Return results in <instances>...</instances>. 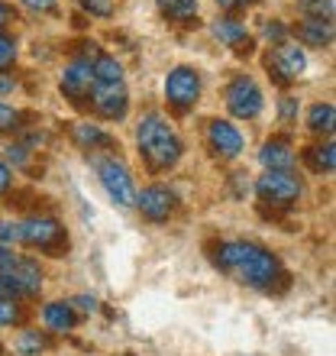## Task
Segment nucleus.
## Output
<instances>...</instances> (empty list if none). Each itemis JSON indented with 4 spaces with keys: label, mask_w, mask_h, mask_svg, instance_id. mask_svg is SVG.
I'll list each match as a JSON object with an SVG mask.
<instances>
[{
    "label": "nucleus",
    "mask_w": 336,
    "mask_h": 356,
    "mask_svg": "<svg viewBox=\"0 0 336 356\" xmlns=\"http://www.w3.org/2000/svg\"><path fill=\"white\" fill-rule=\"evenodd\" d=\"M7 159L17 162V165H23V162H26V146H23V143H17V146H7Z\"/></svg>",
    "instance_id": "obj_30"
},
{
    "label": "nucleus",
    "mask_w": 336,
    "mask_h": 356,
    "mask_svg": "<svg viewBox=\"0 0 336 356\" xmlns=\"http://www.w3.org/2000/svg\"><path fill=\"white\" fill-rule=\"evenodd\" d=\"M291 113H294V101H291V97H285V101H281V117L288 120Z\"/></svg>",
    "instance_id": "obj_36"
},
{
    "label": "nucleus",
    "mask_w": 336,
    "mask_h": 356,
    "mask_svg": "<svg viewBox=\"0 0 336 356\" xmlns=\"http://www.w3.org/2000/svg\"><path fill=\"white\" fill-rule=\"evenodd\" d=\"M23 7L36 10V13H52L58 7V0H23Z\"/></svg>",
    "instance_id": "obj_29"
},
{
    "label": "nucleus",
    "mask_w": 336,
    "mask_h": 356,
    "mask_svg": "<svg viewBox=\"0 0 336 356\" xmlns=\"http://www.w3.org/2000/svg\"><path fill=\"white\" fill-rule=\"evenodd\" d=\"M201 97V75L191 65H178L171 75L165 78V101L175 107L178 113L191 111Z\"/></svg>",
    "instance_id": "obj_7"
},
{
    "label": "nucleus",
    "mask_w": 336,
    "mask_h": 356,
    "mask_svg": "<svg viewBox=\"0 0 336 356\" xmlns=\"http://www.w3.org/2000/svg\"><path fill=\"white\" fill-rule=\"evenodd\" d=\"M0 243H19V220H0Z\"/></svg>",
    "instance_id": "obj_27"
},
{
    "label": "nucleus",
    "mask_w": 336,
    "mask_h": 356,
    "mask_svg": "<svg viewBox=\"0 0 336 356\" xmlns=\"http://www.w3.org/2000/svg\"><path fill=\"white\" fill-rule=\"evenodd\" d=\"M42 289V269L33 259H17L7 272H0V291L7 298H33Z\"/></svg>",
    "instance_id": "obj_5"
},
{
    "label": "nucleus",
    "mask_w": 336,
    "mask_h": 356,
    "mask_svg": "<svg viewBox=\"0 0 336 356\" xmlns=\"http://www.w3.org/2000/svg\"><path fill=\"white\" fill-rule=\"evenodd\" d=\"M49 347V340L39 334V330H23L17 340V353L19 356H39L42 350Z\"/></svg>",
    "instance_id": "obj_22"
},
{
    "label": "nucleus",
    "mask_w": 336,
    "mask_h": 356,
    "mask_svg": "<svg viewBox=\"0 0 336 356\" xmlns=\"http://www.w3.org/2000/svg\"><path fill=\"white\" fill-rule=\"evenodd\" d=\"M301 10L308 13V19H327V23H333V0H301Z\"/></svg>",
    "instance_id": "obj_23"
},
{
    "label": "nucleus",
    "mask_w": 336,
    "mask_h": 356,
    "mask_svg": "<svg viewBox=\"0 0 336 356\" xmlns=\"http://www.w3.org/2000/svg\"><path fill=\"white\" fill-rule=\"evenodd\" d=\"M81 7L94 17H110L113 13V0H81Z\"/></svg>",
    "instance_id": "obj_28"
},
{
    "label": "nucleus",
    "mask_w": 336,
    "mask_h": 356,
    "mask_svg": "<svg viewBox=\"0 0 336 356\" xmlns=\"http://www.w3.org/2000/svg\"><path fill=\"white\" fill-rule=\"evenodd\" d=\"M294 36L301 39V46L327 49L333 42V23H327V19H301L294 26Z\"/></svg>",
    "instance_id": "obj_15"
},
{
    "label": "nucleus",
    "mask_w": 336,
    "mask_h": 356,
    "mask_svg": "<svg viewBox=\"0 0 336 356\" xmlns=\"http://www.w3.org/2000/svg\"><path fill=\"white\" fill-rule=\"evenodd\" d=\"M136 143H140V152L146 165L152 172H162V169H171L178 159H181V140L178 133L168 127L165 117L159 113H146L136 127Z\"/></svg>",
    "instance_id": "obj_2"
},
{
    "label": "nucleus",
    "mask_w": 336,
    "mask_h": 356,
    "mask_svg": "<svg viewBox=\"0 0 336 356\" xmlns=\"http://www.w3.org/2000/svg\"><path fill=\"white\" fill-rule=\"evenodd\" d=\"M265 68H269V75L275 78L278 85H291V81L301 78V72L308 68V56H304V49H298L294 42H278V46L265 56Z\"/></svg>",
    "instance_id": "obj_8"
},
{
    "label": "nucleus",
    "mask_w": 336,
    "mask_h": 356,
    "mask_svg": "<svg viewBox=\"0 0 336 356\" xmlns=\"http://www.w3.org/2000/svg\"><path fill=\"white\" fill-rule=\"evenodd\" d=\"M19 243L36 246V250H42V253H49V256H65L68 253L65 227L58 224L56 217H46V214L19 220Z\"/></svg>",
    "instance_id": "obj_3"
},
{
    "label": "nucleus",
    "mask_w": 336,
    "mask_h": 356,
    "mask_svg": "<svg viewBox=\"0 0 336 356\" xmlns=\"http://www.w3.org/2000/svg\"><path fill=\"white\" fill-rule=\"evenodd\" d=\"M136 207L142 211V217H146V220L162 224V220H168V217L175 214L178 195L168 185H149V188H142L140 195H136Z\"/></svg>",
    "instance_id": "obj_12"
},
{
    "label": "nucleus",
    "mask_w": 336,
    "mask_h": 356,
    "mask_svg": "<svg viewBox=\"0 0 336 356\" xmlns=\"http://www.w3.org/2000/svg\"><path fill=\"white\" fill-rule=\"evenodd\" d=\"M13 19H17V13H13V7L0 0V26H7V23H13Z\"/></svg>",
    "instance_id": "obj_32"
},
{
    "label": "nucleus",
    "mask_w": 336,
    "mask_h": 356,
    "mask_svg": "<svg viewBox=\"0 0 336 356\" xmlns=\"http://www.w3.org/2000/svg\"><path fill=\"white\" fill-rule=\"evenodd\" d=\"M336 123V107L333 104H314L308 111V127L314 133H333Z\"/></svg>",
    "instance_id": "obj_21"
},
{
    "label": "nucleus",
    "mask_w": 336,
    "mask_h": 356,
    "mask_svg": "<svg viewBox=\"0 0 336 356\" xmlns=\"http://www.w3.org/2000/svg\"><path fill=\"white\" fill-rule=\"evenodd\" d=\"M259 162L269 172H291V165H294V149H291L288 140L271 136V140L259 149Z\"/></svg>",
    "instance_id": "obj_14"
},
{
    "label": "nucleus",
    "mask_w": 336,
    "mask_h": 356,
    "mask_svg": "<svg viewBox=\"0 0 336 356\" xmlns=\"http://www.w3.org/2000/svg\"><path fill=\"white\" fill-rule=\"evenodd\" d=\"M210 29H214V36L220 39L224 46L236 49V52H249L252 49V39H249V33H246V26L240 23V19L224 17V19H217Z\"/></svg>",
    "instance_id": "obj_16"
},
{
    "label": "nucleus",
    "mask_w": 336,
    "mask_h": 356,
    "mask_svg": "<svg viewBox=\"0 0 336 356\" xmlns=\"http://www.w3.org/2000/svg\"><path fill=\"white\" fill-rule=\"evenodd\" d=\"M168 23H191L197 17V0H156Z\"/></svg>",
    "instance_id": "obj_20"
},
{
    "label": "nucleus",
    "mask_w": 336,
    "mask_h": 356,
    "mask_svg": "<svg viewBox=\"0 0 336 356\" xmlns=\"http://www.w3.org/2000/svg\"><path fill=\"white\" fill-rule=\"evenodd\" d=\"M78 308L81 311H97V301L87 298V295H81V298H78Z\"/></svg>",
    "instance_id": "obj_35"
},
{
    "label": "nucleus",
    "mask_w": 336,
    "mask_h": 356,
    "mask_svg": "<svg viewBox=\"0 0 336 356\" xmlns=\"http://www.w3.org/2000/svg\"><path fill=\"white\" fill-rule=\"evenodd\" d=\"M13 263H17V253H13L10 246H3V243H0V272H7Z\"/></svg>",
    "instance_id": "obj_31"
},
{
    "label": "nucleus",
    "mask_w": 336,
    "mask_h": 356,
    "mask_svg": "<svg viewBox=\"0 0 336 356\" xmlns=\"http://www.w3.org/2000/svg\"><path fill=\"white\" fill-rule=\"evenodd\" d=\"M94 165H97L101 185H103V191L110 195L113 204H120V207L136 204V185H133L130 169H126L120 159H97Z\"/></svg>",
    "instance_id": "obj_4"
},
{
    "label": "nucleus",
    "mask_w": 336,
    "mask_h": 356,
    "mask_svg": "<svg viewBox=\"0 0 336 356\" xmlns=\"http://www.w3.org/2000/svg\"><path fill=\"white\" fill-rule=\"evenodd\" d=\"M42 321H46L49 330L68 334L78 324V311H75V305H65V301H49L46 308H42Z\"/></svg>",
    "instance_id": "obj_17"
},
{
    "label": "nucleus",
    "mask_w": 336,
    "mask_h": 356,
    "mask_svg": "<svg viewBox=\"0 0 336 356\" xmlns=\"http://www.w3.org/2000/svg\"><path fill=\"white\" fill-rule=\"evenodd\" d=\"M255 195L271 207H291L301 197V178L291 172H265L255 181Z\"/></svg>",
    "instance_id": "obj_6"
},
{
    "label": "nucleus",
    "mask_w": 336,
    "mask_h": 356,
    "mask_svg": "<svg viewBox=\"0 0 336 356\" xmlns=\"http://www.w3.org/2000/svg\"><path fill=\"white\" fill-rule=\"evenodd\" d=\"M91 91H94V62L75 56L65 65V75H62V94L75 107H84V104H91Z\"/></svg>",
    "instance_id": "obj_10"
},
{
    "label": "nucleus",
    "mask_w": 336,
    "mask_h": 356,
    "mask_svg": "<svg viewBox=\"0 0 336 356\" xmlns=\"http://www.w3.org/2000/svg\"><path fill=\"white\" fill-rule=\"evenodd\" d=\"M23 113L19 111H13L10 104H0V133H10V130H19L23 127Z\"/></svg>",
    "instance_id": "obj_25"
},
{
    "label": "nucleus",
    "mask_w": 336,
    "mask_h": 356,
    "mask_svg": "<svg viewBox=\"0 0 336 356\" xmlns=\"http://www.w3.org/2000/svg\"><path fill=\"white\" fill-rule=\"evenodd\" d=\"M10 181H13V175H10V169H7V162L0 159V195L10 188Z\"/></svg>",
    "instance_id": "obj_33"
},
{
    "label": "nucleus",
    "mask_w": 336,
    "mask_h": 356,
    "mask_svg": "<svg viewBox=\"0 0 336 356\" xmlns=\"http://www.w3.org/2000/svg\"><path fill=\"white\" fill-rule=\"evenodd\" d=\"M214 263L233 282L259 291H278L288 285V272L275 253L249 240H224L214 246Z\"/></svg>",
    "instance_id": "obj_1"
},
{
    "label": "nucleus",
    "mask_w": 336,
    "mask_h": 356,
    "mask_svg": "<svg viewBox=\"0 0 336 356\" xmlns=\"http://www.w3.org/2000/svg\"><path fill=\"white\" fill-rule=\"evenodd\" d=\"M72 136H75V143L81 149H113V146H117L110 133L101 130L97 123H75Z\"/></svg>",
    "instance_id": "obj_18"
},
{
    "label": "nucleus",
    "mask_w": 336,
    "mask_h": 356,
    "mask_svg": "<svg viewBox=\"0 0 336 356\" xmlns=\"http://www.w3.org/2000/svg\"><path fill=\"white\" fill-rule=\"evenodd\" d=\"M226 107L240 120H255L262 113V91L249 75H240L226 85Z\"/></svg>",
    "instance_id": "obj_11"
},
{
    "label": "nucleus",
    "mask_w": 336,
    "mask_h": 356,
    "mask_svg": "<svg viewBox=\"0 0 336 356\" xmlns=\"http://www.w3.org/2000/svg\"><path fill=\"white\" fill-rule=\"evenodd\" d=\"M17 321H23V308L0 291V324H17Z\"/></svg>",
    "instance_id": "obj_24"
},
{
    "label": "nucleus",
    "mask_w": 336,
    "mask_h": 356,
    "mask_svg": "<svg viewBox=\"0 0 336 356\" xmlns=\"http://www.w3.org/2000/svg\"><path fill=\"white\" fill-rule=\"evenodd\" d=\"M304 162H308L310 172H317V175H330V172L336 169L333 143H324V146H308V149H304Z\"/></svg>",
    "instance_id": "obj_19"
},
{
    "label": "nucleus",
    "mask_w": 336,
    "mask_h": 356,
    "mask_svg": "<svg viewBox=\"0 0 336 356\" xmlns=\"http://www.w3.org/2000/svg\"><path fill=\"white\" fill-rule=\"evenodd\" d=\"M207 146L217 159H236L243 152V133L226 120H210L207 127Z\"/></svg>",
    "instance_id": "obj_13"
},
{
    "label": "nucleus",
    "mask_w": 336,
    "mask_h": 356,
    "mask_svg": "<svg viewBox=\"0 0 336 356\" xmlns=\"http://www.w3.org/2000/svg\"><path fill=\"white\" fill-rule=\"evenodd\" d=\"M91 107L103 120H123L130 111V91L123 81H94Z\"/></svg>",
    "instance_id": "obj_9"
},
{
    "label": "nucleus",
    "mask_w": 336,
    "mask_h": 356,
    "mask_svg": "<svg viewBox=\"0 0 336 356\" xmlns=\"http://www.w3.org/2000/svg\"><path fill=\"white\" fill-rule=\"evenodd\" d=\"M224 10H240V7H249L252 0H217Z\"/></svg>",
    "instance_id": "obj_34"
},
{
    "label": "nucleus",
    "mask_w": 336,
    "mask_h": 356,
    "mask_svg": "<svg viewBox=\"0 0 336 356\" xmlns=\"http://www.w3.org/2000/svg\"><path fill=\"white\" fill-rule=\"evenodd\" d=\"M13 58H17V42L7 33H0V72L13 65Z\"/></svg>",
    "instance_id": "obj_26"
}]
</instances>
